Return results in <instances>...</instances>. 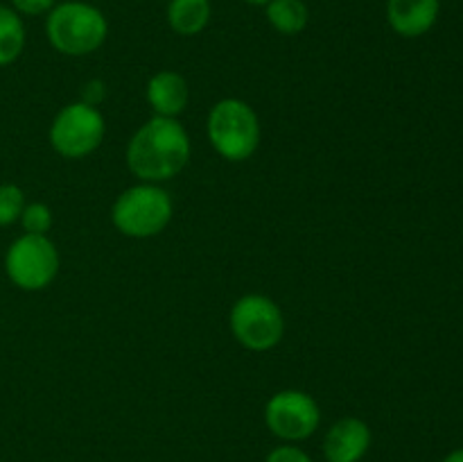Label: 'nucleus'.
Instances as JSON below:
<instances>
[{
    "label": "nucleus",
    "mask_w": 463,
    "mask_h": 462,
    "mask_svg": "<svg viewBox=\"0 0 463 462\" xmlns=\"http://www.w3.org/2000/svg\"><path fill=\"white\" fill-rule=\"evenodd\" d=\"M229 326L240 347L262 353L279 347L283 340L285 315L271 297L249 293L231 306Z\"/></svg>",
    "instance_id": "39448f33"
},
{
    "label": "nucleus",
    "mask_w": 463,
    "mask_h": 462,
    "mask_svg": "<svg viewBox=\"0 0 463 462\" xmlns=\"http://www.w3.org/2000/svg\"><path fill=\"white\" fill-rule=\"evenodd\" d=\"M213 18L211 0H170L167 25L179 36H197Z\"/></svg>",
    "instance_id": "f8f14e48"
},
{
    "label": "nucleus",
    "mask_w": 463,
    "mask_h": 462,
    "mask_svg": "<svg viewBox=\"0 0 463 462\" xmlns=\"http://www.w3.org/2000/svg\"><path fill=\"white\" fill-rule=\"evenodd\" d=\"M206 136L222 159L242 163L251 159L260 145V118L247 100L224 98L208 111Z\"/></svg>",
    "instance_id": "7ed1b4c3"
},
{
    "label": "nucleus",
    "mask_w": 463,
    "mask_h": 462,
    "mask_svg": "<svg viewBox=\"0 0 463 462\" xmlns=\"http://www.w3.org/2000/svg\"><path fill=\"white\" fill-rule=\"evenodd\" d=\"M45 36L59 54L86 57L104 45L109 36V21L95 5L84 0H66L45 14Z\"/></svg>",
    "instance_id": "f03ea898"
},
{
    "label": "nucleus",
    "mask_w": 463,
    "mask_h": 462,
    "mask_svg": "<svg viewBox=\"0 0 463 462\" xmlns=\"http://www.w3.org/2000/svg\"><path fill=\"white\" fill-rule=\"evenodd\" d=\"M25 204V193L21 186L0 184V226H9L21 220Z\"/></svg>",
    "instance_id": "2eb2a0df"
},
{
    "label": "nucleus",
    "mask_w": 463,
    "mask_h": 462,
    "mask_svg": "<svg viewBox=\"0 0 463 462\" xmlns=\"http://www.w3.org/2000/svg\"><path fill=\"white\" fill-rule=\"evenodd\" d=\"M107 120L95 104L71 102L57 111L50 122L48 139L54 152L63 159H86L102 145Z\"/></svg>",
    "instance_id": "423d86ee"
},
{
    "label": "nucleus",
    "mask_w": 463,
    "mask_h": 462,
    "mask_svg": "<svg viewBox=\"0 0 463 462\" xmlns=\"http://www.w3.org/2000/svg\"><path fill=\"white\" fill-rule=\"evenodd\" d=\"M265 462H312V457L303 451L297 444H280V447L271 448Z\"/></svg>",
    "instance_id": "f3484780"
},
{
    "label": "nucleus",
    "mask_w": 463,
    "mask_h": 462,
    "mask_svg": "<svg viewBox=\"0 0 463 462\" xmlns=\"http://www.w3.org/2000/svg\"><path fill=\"white\" fill-rule=\"evenodd\" d=\"M9 3L21 16H43L57 5V0H9Z\"/></svg>",
    "instance_id": "a211bd4d"
},
{
    "label": "nucleus",
    "mask_w": 463,
    "mask_h": 462,
    "mask_svg": "<svg viewBox=\"0 0 463 462\" xmlns=\"http://www.w3.org/2000/svg\"><path fill=\"white\" fill-rule=\"evenodd\" d=\"M175 202L161 184L138 181L116 197L111 222L122 236L136 240L154 238L172 222Z\"/></svg>",
    "instance_id": "20e7f679"
},
{
    "label": "nucleus",
    "mask_w": 463,
    "mask_h": 462,
    "mask_svg": "<svg viewBox=\"0 0 463 462\" xmlns=\"http://www.w3.org/2000/svg\"><path fill=\"white\" fill-rule=\"evenodd\" d=\"M18 222H21L25 234L48 236L50 226H52V208L43 202H30L23 208L21 220Z\"/></svg>",
    "instance_id": "dca6fc26"
},
{
    "label": "nucleus",
    "mask_w": 463,
    "mask_h": 462,
    "mask_svg": "<svg viewBox=\"0 0 463 462\" xmlns=\"http://www.w3.org/2000/svg\"><path fill=\"white\" fill-rule=\"evenodd\" d=\"M25 23L9 5H0V68L16 62L25 50Z\"/></svg>",
    "instance_id": "4468645a"
},
{
    "label": "nucleus",
    "mask_w": 463,
    "mask_h": 462,
    "mask_svg": "<svg viewBox=\"0 0 463 462\" xmlns=\"http://www.w3.org/2000/svg\"><path fill=\"white\" fill-rule=\"evenodd\" d=\"M59 249L48 236L23 234L5 254V272L16 288L25 293L45 290L59 274Z\"/></svg>",
    "instance_id": "0eeeda50"
},
{
    "label": "nucleus",
    "mask_w": 463,
    "mask_h": 462,
    "mask_svg": "<svg viewBox=\"0 0 463 462\" xmlns=\"http://www.w3.org/2000/svg\"><path fill=\"white\" fill-rule=\"evenodd\" d=\"M265 424L288 444L312 438L321 424V408L315 397L303 390H280L267 401Z\"/></svg>",
    "instance_id": "6e6552de"
},
{
    "label": "nucleus",
    "mask_w": 463,
    "mask_h": 462,
    "mask_svg": "<svg viewBox=\"0 0 463 462\" xmlns=\"http://www.w3.org/2000/svg\"><path fill=\"white\" fill-rule=\"evenodd\" d=\"M371 428L357 417L335 421L324 438V456L328 462H360L371 448Z\"/></svg>",
    "instance_id": "1a4fd4ad"
},
{
    "label": "nucleus",
    "mask_w": 463,
    "mask_h": 462,
    "mask_svg": "<svg viewBox=\"0 0 463 462\" xmlns=\"http://www.w3.org/2000/svg\"><path fill=\"white\" fill-rule=\"evenodd\" d=\"M387 23L402 39H419L428 34L439 21L441 0H387Z\"/></svg>",
    "instance_id": "9d476101"
},
{
    "label": "nucleus",
    "mask_w": 463,
    "mask_h": 462,
    "mask_svg": "<svg viewBox=\"0 0 463 462\" xmlns=\"http://www.w3.org/2000/svg\"><path fill=\"white\" fill-rule=\"evenodd\" d=\"M193 143L176 118L152 116L134 131L127 143V168L138 181L163 184L188 166Z\"/></svg>",
    "instance_id": "f257e3e1"
},
{
    "label": "nucleus",
    "mask_w": 463,
    "mask_h": 462,
    "mask_svg": "<svg viewBox=\"0 0 463 462\" xmlns=\"http://www.w3.org/2000/svg\"><path fill=\"white\" fill-rule=\"evenodd\" d=\"M441 462H463V447L461 448H455V451L448 453V456L443 457Z\"/></svg>",
    "instance_id": "6ab92c4d"
},
{
    "label": "nucleus",
    "mask_w": 463,
    "mask_h": 462,
    "mask_svg": "<svg viewBox=\"0 0 463 462\" xmlns=\"http://www.w3.org/2000/svg\"><path fill=\"white\" fill-rule=\"evenodd\" d=\"M145 95L154 116L179 118L188 109L190 86L181 72L158 71L149 77Z\"/></svg>",
    "instance_id": "9b49d317"
},
{
    "label": "nucleus",
    "mask_w": 463,
    "mask_h": 462,
    "mask_svg": "<svg viewBox=\"0 0 463 462\" xmlns=\"http://www.w3.org/2000/svg\"><path fill=\"white\" fill-rule=\"evenodd\" d=\"M242 3H247V5H253V7H265V5L269 3V0H242Z\"/></svg>",
    "instance_id": "aec40b11"
},
{
    "label": "nucleus",
    "mask_w": 463,
    "mask_h": 462,
    "mask_svg": "<svg viewBox=\"0 0 463 462\" xmlns=\"http://www.w3.org/2000/svg\"><path fill=\"white\" fill-rule=\"evenodd\" d=\"M267 23L283 36H297L310 23V9L303 0H269L265 5Z\"/></svg>",
    "instance_id": "ddd939ff"
}]
</instances>
